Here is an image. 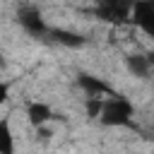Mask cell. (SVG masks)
Here are the masks:
<instances>
[{"instance_id": "obj_1", "label": "cell", "mask_w": 154, "mask_h": 154, "mask_svg": "<svg viewBox=\"0 0 154 154\" xmlns=\"http://www.w3.org/2000/svg\"><path fill=\"white\" fill-rule=\"evenodd\" d=\"M132 118H135V103L128 96H120V94L106 96L103 111L99 116L101 125H106V128H128V125H132Z\"/></svg>"}, {"instance_id": "obj_2", "label": "cell", "mask_w": 154, "mask_h": 154, "mask_svg": "<svg viewBox=\"0 0 154 154\" xmlns=\"http://www.w3.org/2000/svg\"><path fill=\"white\" fill-rule=\"evenodd\" d=\"M135 0H94V17L106 24H128L132 17Z\"/></svg>"}, {"instance_id": "obj_3", "label": "cell", "mask_w": 154, "mask_h": 154, "mask_svg": "<svg viewBox=\"0 0 154 154\" xmlns=\"http://www.w3.org/2000/svg\"><path fill=\"white\" fill-rule=\"evenodd\" d=\"M17 24L34 38H48L51 26L46 24V19L36 5H22L17 10Z\"/></svg>"}, {"instance_id": "obj_4", "label": "cell", "mask_w": 154, "mask_h": 154, "mask_svg": "<svg viewBox=\"0 0 154 154\" xmlns=\"http://www.w3.org/2000/svg\"><path fill=\"white\" fill-rule=\"evenodd\" d=\"M130 24L137 26L144 36L154 38V0H135Z\"/></svg>"}, {"instance_id": "obj_5", "label": "cell", "mask_w": 154, "mask_h": 154, "mask_svg": "<svg viewBox=\"0 0 154 154\" xmlns=\"http://www.w3.org/2000/svg\"><path fill=\"white\" fill-rule=\"evenodd\" d=\"M77 87L87 94V96H111L113 94V89H111V84L108 82H103L101 77H96V75H91V72H77Z\"/></svg>"}, {"instance_id": "obj_6", "label": "cell", "mask_w": 154, "mask_h": 154, "mask_svg": "<svg viewBox=\"0 0 154 154\" xmlns=\"http://www.w3.org/2000/svg\"><path fill=\"white\" fill-rule=\"evenodd\" d=\"M26 120L38 130V128H43L46 123L53 120V108H51L46 101H31V103L26 106Z\"/></svg>"}, {"instance_id": "obj_7", "label": "cell", "mask_w": 154, "mask_h": 154, "mask_svg": "<svg viewBox=\"0 0 154 154\" xmlns=\"http://www.w3.org/2000/svg\"><path fill=\"white\" fill-rule=\"evenodd\" d=\"M125 67H128V72H130L132 77H140V79L149 77V75L154 72V65L149 63L147 53H130V55L125 58Z\"/></svg>"}, {"instance_id": "obj_8", "label": "cell", "mask_w": 154, "mask_h": 154, "mask_svg": "<svg viewBox=\"0 0 154 154\" xmlns=\"http://www.w3.org/2000/svg\"><path fill=\"white\" fill-rule=\"evenodd\" d=\"M48 38L55 41L58 46H65V48H79V46H84V36H79L75 31H67V29H51Z\"/></svg>"}, {"instance_id": "obj_9", "label": "cell", "mask_w": 154, "mask_h": 154, "mask_svg": "<svg viewBox=\"0 0 154 154\" xmlns=\"http://www.w3.org/2000/svg\"><path fill=\"white\" fill-rule=\"evenodd\" d=\"M0 154H14V137H12L7 118H2L0 123Z\"/></svg>"}, {"instance_id": "obj_10", "label": "cell", "mask_w": 154, "mask_h": 154, "mask_svg": "<svg viewBox=\"0 0 154 154\" xmlns=\"http://www.w3.org/2000/svg\"><path fill=\"white\" fill-rule=\"evenodd\" d=\"M103 96H87V103H84V111H87V116L94 120V118H99L101 116V111H103Z\"/></svg>"}, {"instance_id": "obj_11", "label": "cell", "mask_w": 154, "mask_h": 154, "mask_svg": "<svg viewBox=\"0 0 154 154\" xmlns=\"http://www.w3.org/2000/svg\"><path fill=\"white\" fill-rule=\"evenodd\" d=\"M147 58H149V63L154 65V51H149V53H147Z\"/></svg>"}]
</instances>
